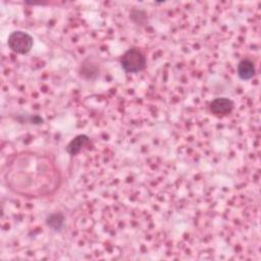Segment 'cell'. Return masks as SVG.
I'll use <instances>...</instances> for the list:
<instances>
[{
	"label": "cell",
	"mask_w": 261,
	"mask_h": 261,
	"mask_svg": "<svg viewBox=\"0 0 261 261\" xmlns=\"http://www.w3.org/2000/svg\"><path fill=\"white\" fill-rule=\"evenodd\" d=\"M121 68L127 73H137L145 69L147 59L145 54L139 48L127 49L119 58Z\"/></svg>",
	"instance_id": "6da1fadb"
},
{
	"label": "cell",
	"mask_w": 261,
	"mask_h": 261,
	"mask_svg": "<svg viewBox=\"0 0 261 261\" xmlns=\"http://www.w3.org/2000/svg\"><path fill=\"white\" fill-rule=\"evenodd\" d=\"M34 44L33 37L22 31H13L7 39V45L11 51L17 54H27L31 51Z\"/></svg>",
	"instance_id": "7a4b0ae2"
},
{
	"label": "cell",
	"mask_w": 261,
	"mask_h": 261,
	"mask_svg": "<svg viewBox=\"0 0 261 261\" xmlns=\"http://www.w3.org/2000/svg\"><path fill=\"white\" fill-rule=\"evenodd\" d=\"M234 108V103L231 99L225 97L215 98L210 102V111L217 116H223L229 114Z\"/></svg>",
	"instance_id": "3957f363"
},
{
	"label": "cell",
	"mask_w": 261,
	"mask_h": 261,
	"mask_svg": "<svg viewBox=\"0 0 261 261\" xmlns=\"http://www.w3.org/2000/svg\"><path fill=\"white\" fill-rule=\"evenodd\" d=\"M255 72H256V69H255L254 62L252 60L248 58H244L238 63L237 73L242 81L251 80L255 75Z\"/></svg>",
	"instance_id": "277c9868"
},
{
	"label": "cell",
	"mask_w": 261,
	"mask_h": 261,
	"mask_svg": "<svg viewBox=\"0 0 261 261\" xmlns=\"http://www.w3.org/2000/svg\"><path fill=\"white\" fill-rule=\"evenodd\" d=\"M88 143L89 137L87 135H77L67 144L65 150L70 156H74L79 154Z\"/></svg>",
	"instance_id": "5b68a950"
},
{
	"label": "cell",
	"mask_w": 261,
	"mask_h": 261,
	"mask_svg": "<svg viewBox=\"0 0 261 261\" xmlns=\"http://www.w3.org/2000/svg\"><path fill=\"white\" fill-rule=\"evenodd\" d=\"M46 223L51 229L55 231H60L64 224V215L61 212L51 213L47 216Z\"/></svg>",
	"instance_id": "8992f818"
},
{
	"label": "cell",
	"mask_w": 261,
	"mask_h": 261,
	"mask_svg": "<svg viewBox=\"0 0 261 261\" xmlns=\"http://www.w3.org/2000/svg\"><path fill=\"white\" fill-rule=\"evenodd\" d=\"M147 13L143 10H133L129 14V17L132 18L133 21H135L136 23H140V24H144L145 21L147 20Z\"/></svg>",
	"instance_id": "52a82bcc"
}]
</instances>
